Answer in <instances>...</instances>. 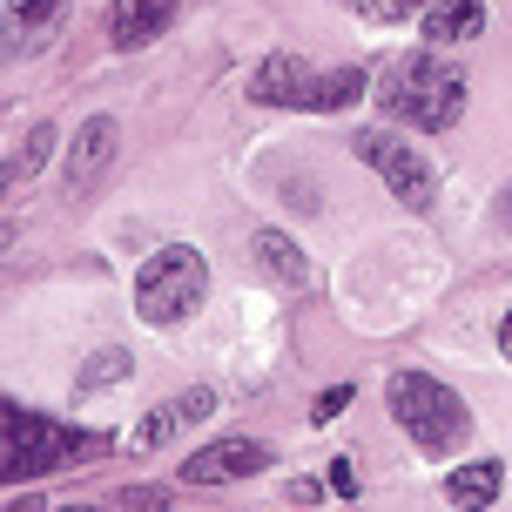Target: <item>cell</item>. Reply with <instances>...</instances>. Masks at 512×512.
Segmentation results:
<instances>
[{
    "label": "cell",
    "mask_w": 512,
    "mask_h": 512,
    "mask_svg": "<svg viewBox=\"0 0 512 512\" xmlns=\"http://www.w3.org/2000/svg\"><path fill=\"white\" fill-rule=\"evenodd\" d=\"M48 149H54V128H48V122H34L21 142H14V155H7V182H27L34 169H41V162H48Z\"/></svg>",
    "instance_id": "16"
},
{
    "label": "cell",
    "mask_w": 512,
    "mask_h": 512,
    "mask_svg": "<svg viewBox=\"0 0 512 512\" xmlns=\"http://www.w3.org/2000/svg\"><path fill=\"white\" fill-rule=\"evenodd\" d=\"M270 465V445H256V438H216L203 445L196 459L182 465V486H236V479H256Z\"/></svg>",
    "instance_id": "6"
},
{
    "label": "cell",
    "mask_w": 512,
    "mask_h": 512,
    "mask_svg": "<svg viewBox=\"0 0 512 512\" xmlns=\"http://www.w3.org/2000/svg\"><path fill=\"white\" fill-rule=\"evenodd\" d=\"M418 7H432V0H351V14L371 27H391V21H405V14H418Z\"/></svg>",
    "instance_id": "18"
},
{
    "label": "cell",
    "mask_w": 512,
    "mask_h": 512,
    "mask_svg": "<svg viewBox=\"0 0 512 512\" xmlns=\"http://www.w3.org/2000/svg\"><path fill=\"white\" fill-rule=\"evenodd\" d=\"M88 452H102V438H95V432L54 425V418H41V411H21V405L0 411V472H7V479L61 472V465L88 459Z\"/></svg>",
    "instance_id": "3"
},
{
    "label": "cell",
    "mask_w": 512,
    "mask_h": 512,
    "mask_svg": "<svg viewBox=\"0 0 512 512\" xmlns=\"http://www.w3.org/2000/svg\"><path fill=\"white\" fill-rule=\"evenodd\" d=\"M115 506H142V512H162V506H169V492H162V486H122V492H115Z\"/></svg>",
    "instance_id": "19"
},
{
    "label": "cell",
    "mask_w": 512,
    "mask_h": 512,
    "mask_svg": "<svg viewBox=\"0 0 512 512\" xmlns=\"http://www.w3.org/2000/svg\"><path fill=\"white\" fill-rule=\"evenodd\" d=\"M310 81H317V75H310L297 54H270V61L250 75V102H263V108H304Z\"/></svg>",
    "instance_id": "10"
},
{
    "label": "cell",
    "mask_w": 512,
    "mask_h": 512,
    "mask_svg": "<svg viewBox=\"0 0 512 512\" xmlns=\"http://www.w3.org/2000/svg\"><path fill=\"white\" fill-rule=\"evenodd\" d=\"M364 88H371V75H364V68H337V75H317V81H310L304 108H351Z\"/></svg>",
    "instance_id": "15"
},
{
    "label": "cell",
    "mask_w": 512,
    "mask_h": 512,
    "mask_svg": "<svg viewBox=\"0 0 512 512\" xmlns=\"http://www.w3.org/2000/svg\"><path fill=\"white\" fill-rule=\"evenodd\" d=\"M384 398H391V418L405 425V438L418 445V452H432V459L459 452L465 432H472V411H465V398L452 391V384L425 378V371H398V378L384 384Z\"/></svg>",
    "instance_id": "2"
},
{
    "label": "cell",
    "mask_w": 512,
    "mask_h": 512,
    "mask_svg": "<svg viewBox=\"0 0 512 512\" xmlns=\"http://www.w3.org/2000/svg\"><path fill=\"white\" fill-rule=\"evenodd\" d=\"M128 371H135V358H128V351H115V344H108V351H95V364H88V371H81V391H108V384H122Z\"/></svg>",
    "instance_id": "17"
},
{
    "label": "cell",
    "mask_w": 512,
    "mask_h": 512,
    "mask_svg": "<svg viewBox=\"0 0 512 512\" xmlns=\"http://www.w3.org/2000/svg\"><path fill=\"white\" fill-rule=\"evenodd\" d=\"M256 263H263L277 283H290V290H304V283H310V263L297 256V243H290L283 230H256Z\"/></svg>",
    "instance_id": "13"
},
{
    "label": "cell",
    "mask_w": 512,
    "mask_h": 512,
    "mask_svg": "<svg viewBox=\"0 0 512 512\" xmlns=\"http://www.w3.org/2000/svg\"><path fill=\"white\" fill-rule=\"evenodd\" d=\"M115 149H122V128H115V115H95V122H81V135L68 142V189H95L102 182V169L115 162Z\"/></svg>",
    "instance_id": "8"
},
{
    "label": "cell",
    "mask_w": 512,
    "mask_h": 512,
    "mask_svg": "<svg viewBox=\"0 0 512 512\" xmlns=\"http://www.w3.org/2000/svg\"><path fill=\"white\" fill-rule=\"evenodd\" d=\"M378 102H384L391 122L438 135V128H452L465 115V75H459V68H445L438 54H405V61L384 75Z\"/></svg>",
    "instance_id": "1"
},
{
    "label": "cell",
    "mask_w": 512,
    "mask_h": 512,
    "mask_svg": "<svg viewBox=\"0 0 512 512\" xmlns=\"http://www.w3.org/2000/svg\"><path fill=\"white\" fill-rule=\"evenodd\" d=\"M209 297V263L196 250H155L142 263V277H135V317L142 324H182V317H196Z\"/></svg>",
    "instance_id": "4"
},
{
    "label": "cell",
    "mask_w": 512,
    "mask_h": 512,
    "mask_svg": "<svg viewBox=\"0 0 512 512\" xmlns=\"http://www.w3.org/2000/svg\"><path fill=\"white\" fill-rule=\"evenodd\" d=\"M169 21H176V0H115V7H108V41L122 54L149 48V41L169 34Z\"/></svg>",
    "instance_id": "9"
},
{
    "label": "cell",
    "mask_w": 512,
    "mask_h": 512,
    "mask_svg": "<svg viewBox=\"0 0 512 512\" xmlns=\"http://www.w3.org/2000/svg\"><path fill=\"white\" fill-rule=\"evenodd\" d=\"M499 486H506V465L499 459H472V465H459V472L445 479V499H452V506H492Z\"/></svg>",
    "instance_id": "12"
},
{
    "label": "cell",
    "mask_w": 512,
    "mask_h": 512,
    "mask_svg": "<svg viewBox=\"0 0 512 512\" xmlns=\"http://www.w3.org/2000/svg\"><path fill=\"white\" fill-rule=\"evenodd\" d=\"M499 351H506V358H512V310H506V317H499Z\"/></svg>",
    "instance_id": "22"
},
{
    "label": "cell",
    "mask_w": 512,
    "mask_h": 512,
    "mask_svg": "<svg viewBox=\"0 0 512 512\" xmlns=\"http://www.w3.org/2000/svg\"><path fill=\"white\" fill-rule=\"evenodd\" d=\"M472 34H486V7L479 0H432L425 7V41L452 48V41H472Z\"/></svg>",
    "instance_id": "11"
},
{
    "label": "cell",
    "mask_w": 512,
    "mask_h": 512,
    "mask_svg": "<svg viewBox=\"0 0 512 512\" xmlns=\"http://www.w3.org/2000/svg\"><path fill=\"white\" fill-rule=\"evenodd\" d=\"M331 492L358 499V472H351V459H331Z\"/></svg>",
    "instance_id": "21"
},
{
    "label": "cell",
    "mask_w": 512,
    "mask_h": 512,
    "mask_svg": "<svg viewBox=\"0 0 512 512\" xmlns=\"http://www.w3.org/2000/svg\"><path fill=\"white\" fill-rule=\"evenodd\" d=\"M344 405H351V384H331V391L317 398V411H310V418H317V425H331V418H337Z\"/></svg>",
    "instance_id": "20"
},
{
    "label": "cell",
    "mask_w": 512,
    "mask_h": 512,
    "mask_svg": "<svg viewBox=\"0 0 512 512\" xmlns=\"http://www.w3.org/2000/svg\"><path fill=\"white\" fill-rule=\"evenodd\" d=\"M61 14H68V0H7V27L21 41H48Z\"/></svg>",
    "instance_id": "14"
},
{
    "label": "cell",
    "mask_w": 512,
    "mask_h": 512,
    "mask_svg": "<svg viewBox=\"0 0 512 512\" xmlns=\"http://www.w3.org/2000/svg\"><path fill=\"white\" fill-rule=\"evenodd\" d=\"M358 155L371 162V169H378L384 182H391V196H398L405 209H418V216H425V209L438 203V176H432V162L411 149V142L384 135V128H364V135H358Z\"/></svg>",
    "instance_id": "5"
},
{
    "label": "cell",
    "mask_w": 512,
    "mask_h": 512,
    "mask_svg": "<svg viewBox=\"0 0 512 512\" xmlns=\"http://www.w3.org/2000/svg\"><path fill=\"white\" fill-rule=\"evenodd\" d=\"M209 411H216V391H209V384H196V391H182V398H162L142 425H128L122 445L135 452V459H142V452H162L182 425H196V418H209Z\"/></svg>",
    "instance_id": "7"
}]
</instances>
